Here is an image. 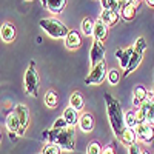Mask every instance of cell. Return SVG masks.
<instances>
[{"label":"cell","instance_id":"277c9868","mask_svg":"<svg viewBox=\"0 0 154 154\" xmlns=\"http://www.w3.org/2000/svg\"><path fill=\"white\" fill-rule=\"evenodd\" d=\"M40 79H38V74L35 71V65L34 62H31V65L28 66L26 72H25V91H26L28 96L35 97L37 91H38V86H40Z\"/></svg>","mask_w":154,"mask_h":154},{"label":"cell","instance_id":"83f0119b","mask_svg":"<svg viewBox=\"0 0 154 154\" xmlns=\"http://www.w3.org/2000/svg\"><path fill=\"white\" fill-rule=\"evenodd\" d=\"M103 9H112L119 12V0H100Z\"/></svg>","mask_w":154,"mask_h":154},{"label":"cell","instance_id":"7c38bea8","mask_svg":"<svg viewBox=\"0 0 154 154\" xmlns=\"http://www.w3.org/2000/svg\"><path fill=\"white\" fill-rule=\"evenodd\" d=\"M108 35V25L103 23L100 19L94 22V32H93V37H94V40H105Z\"/></svg>","mask_w":154,"mask_h":154},{"label":"cell","instance_id":"836d02e7","mask_svg":"<svg viewBox=\"0 0 154 154\" xmlns=\"http://www.w3.org/2000/svg\"><path fill=\"white\" fill-rule=\"evenodd\" d=\"M140 152H142V149H140V145L137 142L128 146V154H140Z\"/></svg>","mask_w":154,"mask_h":154},{"label":"cell","instance_id":"5b68a950","mask_svg":"<svg viewBox=\"0 0 154 154\" xmlns=\"http://www.w3.org/2000/svg\"><path fill=\"white\" fill-rule=\"evenodd\" d=\"M108 75V71H106V63L105 60L97 63L96 66L91 68V71H89L88 77L85 79V85H100L102 82H103L106 79Z\"/></svg>","mask_w":154,"mask_h":154},{"label":"cell","instance_id":"e575fe53","mask_svg":"<svg viewBox=\"0 0 154 154\" xmlns=\"http://www.w3.org/2000/svg\"><path fill=\"white\" fill-rule=\"evenodd\" d=\"M102 154H116V148L112 145H108L103 148V151H102Z\"/></svg>","mask_w":154,"mask_h":154},{"label":"cell","instance_id":"2e32d148","mask_svg":"<svg viewBox=\"0 0 154 154\" xmlns=\"http://www.w3.org/2000/svg\"><path fill=\"white\" fill-rule=\"evenodd\" d=\"M62 117L66 120V123H68L69 126H75V125H79L80 116H79V111H75L74 108L68 106V108H65V111H63V116H62Z\"/></svg>","mask_w":154,"mask_h":154},{"label":"cell","instance_id":"cb8c5ba5","mask_svg":"<svg viewBox=\"0 0 154 154\" xmlns=\"http://www.w3.org/2000/svg\"><path fill=\"white\" fill-rule=\"evenodd\" d=\"M43 102L48 108H56L59 105V96L54 89H49V91L45 93V97H43Z\"/></svg>","mask_w":154,"mask_h":154},{"label":"cell","instance_id":"f546056e","mask_svg":"<svg viewBox=\"0 0 154 154\" xmlns=\"http://www.w3.org/2000/svg\"><path fill=\"white\" fill-rule=\"evenodd\" d=\"M137 53H145V49H146V42H145V38L143 37H137V40L134 42V46H133Z\"/></svg>","mask_w":154,"mask_h":154},{"label":"cell","instance_id":"ab89813d","mask_svg":"<svg viewBox=\"0 0 154 154\" xmlns=\"http://www.w3.org/2000/svg\"><path fill=\"white\" fill-rule=\"evenodd\" d=\"M140 154H149L148 151H142V152H140Z\"/></svg>","mask_w":154,"mask_h":154},{"label":"cell","instance_id":"5bb4252c","mask_svg":"<svg viewBox=\"0 0 154 154\" xmlns=\"http://www.w3.org/2000/svg\"><path fill=\"white\" fill-rule=\"evenodd\" d=\"M119 19H120V12L112 11V9H103V11H102V14H100V20L103 23H106L108 26L116 25L119 22Z\"/></svg>","mask_w":154,"mask_h":154},{"label":"cell","instance_id":"4316f807","mask_svg":"<svg viewBox=\"0 0 154 154\" xmlns=\"http://www.w3.org/2000/svg\"><path fill=\"white\" fill-rule=\"evenodd\" d=\"M103 151V146L100 145L99 140H91L88 143V148H86V154H102Z\"/></svg>","mask_w":154,"mask_h":154},{"label":"cell","instance_id":"3957f363","mask_svg":"<svg viewBox=\"0 0 154 154\" xmlns=\"http://www.w3.org/2000/svg\"><path fill=\"white\" fill-rule=\"evenodd\" d=\"M40 28L53 38H65L68 35V28L63 25L59 19H54V17H46V19H42L38 22Z\"/></svg>","mask_w":154,"mask_h":154},{"label":"cell","instance_id":"7402d4cb","mask_svg":"<svg viewBox=\"0 0 154 154\" xmlns=\"http://www.w3.org/2000/svg\"><path fill=\"white\" fill-rule=\"evenodd\" d=\"M69 106L74 108L75 111H82V109H83V106H85V99H83V96H82L79 91H75V93L71 94V97H69Z\"/></svg>","mask_w":154,"mask_h":154},{"label":"cell","instance_id":"b9f144b4","mask_svg":"<svg viewBox=\"0 0 154 154\" xmlns=\"http://www.w3.org/2000/svg\"><path fill=\"white\" fill-rule=\"evenodd\" d=\"M28 2H32V0H28Z\"/></svg>","mask_w":154,"mask_h":154},{"label":"cell","instance_id":"4dcf8cb0","mask_svg":"<svg viewBox=\"0 0 154 154\" xmlns=\"http://www.w3.org/2000/svg\"><path fill=\"white\" fill-rule=\"evenodd\" d=\"M60 152H62V149L57 145H53V143L46 145L43 148V151H42V154H60Z\"/></svg>","mask_w":154,"mask_h":154},{"label":"cell","instance_id":"1f68e13d","mask_svg":"<svg viewBox=\"0 0 154 154\" xmlns=\"http://www.w3.org/2000/svg\"><path fill=\"white\" fill-rule=\"evenodd\" d=\"M69 125L66 123V120L63 119V117H57L54 125H53V130H65V128H68Z\"/></svg>","mask_w":154,"mask_h":154},{"label":"cell","instance_id":"d6986e66","mask_svg":"<svg viewBox=\"0 0 154 154\" xmlns=\"http://www.w3.org/2000/svg\"><path fill=\"white\" fill-rule=\"evenodd\" d=\"M146 96H148V91H146L143 86H136L134 88V93H133V105L139 108L146 100Z\"/></svg>","mask_w":154,"mask_h":154},{"label":"cell","instance_id":"9a60e30c","mask_svg":"<svg viewBox=\"0 0 154 154\" xmlns=\"http://www.w3.org/2000/svg\"><path fill=\"white\" fill-rule=\"evenodd\" d=\"M133 53H134V48L133 46L128 48V49H119V51H116V57L119 59V63H120V68L122 69H126Z\"/></svg>","mask_w":154,"mask_h":154},{"label":"cell","instance_id":"74e56055","mask_svg":"<svg viewBox=\"0 0 154 154\" xmlns=\"http://www.w3.org/2000/svg\"><path fill=\"white\" fill-rule=\"evenodd\" d=\"M40 2H42V5L46 8V3H48V0H40Z\"/></svg>","mask_w":154,"mask_h":154},{"label":"cell","instance_id":"7a4b0ae2","mask_svg":"<svg viewBox=\"0 0 154 154\" xmlns=\"http://www.w3.org/2000/svg\"><path fill=\"white\" fill-rule=\"evenodd\" d=\"M105 102H106V112H108L111 128H112L114 134L120 137L122 131L125 130V112L120 106V102L116 100L108 93H105Z\"/></svg>","mask_w":154,"mask_h":154},{"label":"cell","instance_id":"52a82bcc","mask_svg":"<svg viewBox=\"0 0 154 154\" xmlns=\"http://www.w3.org/2000/svg\"><path fill=\"white\" fill-rule=\"evenodd\" d=\"M89 59H91V68L96 66L97 63L103 62V59H105V48H103V45H102L100 40H94L93 42L91 51H89Z\"/></svg>","mask_w":154,"mask_h":154},{"label":"cell","instance_id":"44dd1931","mask_svg":"<svg viewBox=\"0 0 154 154\" xmlns=\"http://www.w3.org/2000/svg\"><path fill=\"white\" fill-rule=\"evenodd\" d=\"M136 12H137V3H128L122 11H120V19L125 22H131L136 17Z\"/></svg>","mask_w":154,"mask_h":154},{"label":"cell","instance_id":"8992f818","mask_svg":"<svg viewBox=\"0 0 154 154\" xmlns=\"http://www.w3.org/2000/svg\"><path fill=\"white\" fill-rule=\"evenodd\" d=\"M136 134H137V140L142 143H152L154 142V126L149 123H140L136 126Z\"/></svg>","mask_w":154,"mask_h":154},{"label":"cell","instance_id":"603a6c76","mask_svg":"<svg viewBox=\"0 0 154 154\" xmlns=\"http://www.w3.org/2000/svg\"><path fill=\"white\" fill-rule=\"evenodd\" d=\"M66 6V0H48L46 3V9L53 14H60Z\"/></svg>","mask_w":154,"mask_h":154},{"label":"cell","instance_id":"d590c367","mask_svg":"<svg viewBox=\"0 0 154 154\" xmlns=\"http://www.w3.org/2000/svg\"><path fill=\"white\" fill-rule=\"evenodd\" d=\"M146 99H149L152 103H154V88H151L149 91H148V96H146Z\"/></svg>","mask_w":154,"mask_h":154},{"label":"cell","instance_id":"484cf974","mask_svg":"<svg viewBox=\"0 0 154 154\" xmlns=\"http://www.w3.org/2000/svg\"><path fill=\"white\" fill-rule=\"evenodd\" d=\"M125 126L126 128H133V130H136L137 126V120H136V111L130 109L125 112Z\"/></svg>","mask_w":154,"mask_h":154},{"label":"cell","instance_id":"8d00e7d4","mask_svg":"<svg viewBox=\"0 0 154 154\" xmlns=\"http://www.w3.org/2000/svg\"><path fill=\"white\" fill-rule=\"evenodd\" d=\"M145 2H146V5H148V6L154 8V0H145Z\"/></svg>","mask_w":154,"mask_h":154},{"label":"cell","instance_id":"ffe728a7","mask_svg":"<svg viewBox=\"0 0 154 154\" xmlns=\"http://www.w3.org/2000/svg\"><path fill=\"white\" fill-rule=\"evenodd\" d=\"M140 108H142L143 112H145V120H146V123H149V125L154 126V103H152L149 99H146L143 103L140 105Z\"/></svg>","mask_w":154,"mask_h":154},{"label":"cell","instance_id":"d6a6232c","mask_svg":"<svg viewBox=\"0 0 154 154\" xmlns=\"http://www.w3.org/2000/svg\"><path fill=\"white\" fill-rule=\"evenodd\" d=\"M136 120H137V125L146 123V120H145V112H143V109L140 108V106L136 109Z\"/></svg>","mask_w":154,"mask_h":154},{"label":"cell","instance_id":"f1b7e54d","mask_svg":"<svg viewBox=\"0 0 154 154\" xmlns=\"http://www.w3.org/2000/svg\"><path fill=\"white\" fill-rule=\"evenodd\" d=\"M106 79H108V82H109L111 85L119 83V80H120V71H119V69H109Z\"/></svg>","mask_w":154,"mask_h":154},{"label":"cell","instance_id":"8fae6325","mask_svg":"<svg viewBox=\"0 0 154 154\" xmlns=\"http://www.w3.org/2000/svg\"><path fill=\"white\" fill-rule=\"evenodd\" d=\"M79 128L83 133H91L94 130V117L91 112H83L79 119Z\"/></svg>","mask_w":154,"mask_h":154},{"label":"cell","instance_id":"ac0fdd59","mask_svg":"<svg viewBox=\"0 0 154 154\" xmlns=\"http://www.w3.org/2000/svg\"><path fill=\"white\" fill-rule=\"evenodd\" d=\"M120 142L122 143H125V145H133V143H136L137 142V134H136V130H133V128H126L125 126V130L122 131V134H120Z\"/></svg>","mask_w":154,"mask_h":154},{"label":"cell","instance_id":"30bf717a","mask_svg":"<svg viewBox=\"0 0 154 154\" xmlns=\"http://www.w3.org/2000/svg\"><path fill=\"white\" fill-rule=\"evenodd\" d=\"M0 37L5 43H11L16 38V28L12 23H3L2 28H0Z\"/></svg>","mask_w":154,"mask_h":154},{"label":"cell","instance_id":"d4e9b609","mask_svg":"<svg viewBox=\"0 0 154 154\" xmlns=\"http://www.w3.org/2000/svg\"><path fill=\"white\" fill-rule=\"evenodd\" d=\"M80 29H82L83 35H93V32H94V20L91 17H85L80 23Z\"/></svg>","mask_w":154,"mask_h":154},{"label":"cell","instance_id":"f35d334b","mask_svg":"<svg viewBox=\"0 0 154 154\" xmlns=\"http://www.w3.org/2000/svg\"><path fill=\"white\" fill-rule=\"evenodd\" d=\"M130 2H131V3H139L140 0H130Z\"/></svg>","mask_w":154,"mask_h":154},{"label":"cell","instance_id":"9c48e42d","mask_svg":"<svg viewBox=\"0 0 154 154\" xmlns=\"http://www.w3.org/2000/svg\"><path fill=\"white\" fill-rule=\"evenodd\" d=\"M5 126H6V130L9 133H16V134L19 133V130H20V119H19L16 109L8 111L6 119H5Z\"/></svg>","mask_w":154,"mask_h":154},{"label":"cell","instance_id":"ba28073f","mask_svg":"<svg viewBox=\"0 0 154 154\" xmlns=\"http://www.w3.org/2000/svg\"><path fill=\"white\" fill-rule=\"evenodd\" d=\"M14 109H16V112H17V116H19V119H20V130H19L17 136L22 137V136L25 134V131H26L28 125H29V112H28L26 105H23V103H19Z\"/></svg>","mask_w":154,"mask_h":154},{"label":"cell","instance_id":"6da1fadb","mask_svg":"<svg viewBox=\"0 0 154 154\" xmlns=\"http://www.w3.org/2000/svg\"><path fill=\"white\" fill-rule=\"evenodd\" d=\"M43 139L48 143L57 145L62 151H74L75 149V133L74 126H68L65 130H45Z\"/></svg>","mask_w":154,"mask_h":154},{"label":"cell","instance_id":"60d3db41","mask_svg":"<svg viewBox=\"0 0 154 154\" xmlns=\"http://www.w3.org/2000/svg\"><path fill=\"white\" fill-rule=\"evenodd\" d=\"M0 143H2V133H0Z\"/></svg>","mask_w":154,"mask_h":154},{"label":"cell","instance_id":"e0dca14e","mask_svg":"<svg viewBox=\"0 0 154 154\" xmlns=\"http://www.w3.org/2000/svg\"><path fill=\"white\" fill-rule=\"evenodd\" d=\"M142 59H143V54H142V53H137V51L134 49V53H133V56H131V59H130V63H128L126 69L123 71V75L131 74V72L140 65V63H142Z\"/></svg>","mask_w":154,"mask_h":154},{"label":"cell","instance_id":"4fadbf2b","mask_svg":"<svg viewBox=\"0 0 154 154\" xmlns=\"http://www.w3.org/2000/svg\"><path fill=\"white\" fill-rule=\"evenodd\" d=\"M82 43V35L79 31H69L65 37V46L68 49H77Z\"/></svg>","mask_w":154,"mask_h":154}]
</instances>
